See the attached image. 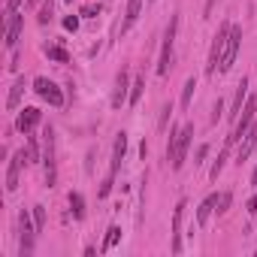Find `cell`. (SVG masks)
I'll list each match as a JSON object with an SVG mask.
<instances>
[{
    "label": "cell",
    "instance_id": "obj_1",
    "mask_svg": "<svg viewBox=\"0 0 257 257\" xmlns=\"http://www.w3.org/2000/svg\"><path fill=\"white\" fill-rule=\"evenodd\" d=\"M194 142V124H185V127H172L170 130V142H167V158L172 161V170H181L188 158V149Z\"/></svg>",
    "mask_w": 257,
    "mask_h": 257
},
{
    "label": "cell",
    "instance_id": "obj_2",
    "mask_svg": "<svg viewBox=\"0 0 257 257\" xmlns=\"http://www.w3.org/2000/svg\"><path fill=\"white\" fill-rule=\"evenodd\" d=\"M254 115H257V97H248L245 106H242V112H239V118L233 121V130H230V136H227V145H236V142L248 133V127L254 124Z\"/></svg>",
    "mask_w": 257,
    "mask_h": 257
},
{
    "label": "cell",
    "instance_id": "obj_3",
    "mask_svg": "<svg viewBox=\"0 0 257 257\" xmlns=\"http://www.w3.org/2000/svg\"><path fill=\"white\" fill-rule=\"evenodd\" d=\"M230 21H224L221 27H218L215 40H212V49H209V61H206V73L209 76H215L218 67H221V58H224V46H227V36H230Z\"/></svg>",
    "mask_w": 257,
    "mask_h": 257
},
{
    "label": "cell",
    "instance_id": "obj_4",
    "mask_svg": "<svg viewBox=\"0 0 257 257\" xmlns=\"http://www.w3.org/2000/svg\"><path fill=\"white\" fill-rule=\"evenodd\" d=\"M43 164H46V188H55L58 181V161H55V130H43Z\"/></svg>",
    "mask_w": 257,
    "mask_h": 257
},
{
    "label": "cell",
    "instance_id": "obj_5",
    "mask_svg": "<svg viewBox=\"0 0 257 257\" xmlns=\"http://www.w3.org/2000/svg\"><path fill=\"white\" fill-rule=\"evenodd\" d=\"M175 30H178V15L170 18L167 33H164V46H161V58H158V76H167L170 64H172V46H175Z\"/></svg>",
    "mask_w": 257,
    "mask_h": 257
},
{
    "label": "cell",
    "instance_id": "obj_6",
    "mask_svg": "<svg viewBox=\"0 0 257 257\" xmlns=\"http://www.w3.org/2000/svg\"><path fill=\"white\" fill-rule=\"evenodd\" d=\"M239 46H242V27H230V36H227V46H224V58H221V73H227L233 64H236V55H239Z\"/></svg>",
    "mask_w": 257,
    "mask_h": 257
},
{
    "label": "cell",
    "instance_id": "obj_7",
    "mask_svg": "<svg viewBox=\"0 0 257 257\" xmlns=\"http://www.w3.org/2000/svg\"><path fill=\"white\" fill-rule=\"evenodd\" d=\"M33 91L40 94L46 103H52L55 109H61V106H64V94H61V88H58L55 82H49L46 76H36V79H33Z\"/></svg>",
    "mask_w": 257,
    "mask_h": 257
},
{
    "label": "cell",
    "instance_id": "obj_8",
    "mask_svg": "<svg viewBox=\"0 0 257 257\" xmlns=\"http://www.w3.org/2000/svg\"><path fill=\"white\" fill-rule=\"evenodd\" d=\"M24 164H27V155H24V152H18V155L9 158V167H6V191H9V194L18 188V175H21V167H24Z\"/></svg>",
    "mask_w": 257,
    "mask_h": 257
},
{
    "label": "cell",
    "instance_id": "obj_9",
    "mask_svg": "<svg viewBox=\"0 0 257 257\" xmlns=\"http://www.w3.org/2000/svg\"><path fill=\"white\" fill-rule=\"evenodd\" d=\"M185 209H188V203L178 200V206L172 212V254H181V221H185Z\"/></svg>",
    "mask_w": 257,
    "mask_h": 257
},
{
    "label": "cell",
    "instance_id": "obj_10",
    "mask_svg": "<svg viewBox=\"0 0 257 257\" xmlns=\"http://www.w3.org/2000/svg\"><path fill=\"white\" fill-rule=\"evenodd\" d=\"M21 24H24V15H21V12H12V15H6V49H15V46H18Z\"/></svg>",
    "mask_w": 257,
    "mask_h": 257
},
{
    "label": "cell",
    "instance_id": "obj_11",
    "mask_svg": "<svg viewBox=\"0 0 257 257\" xmlns=\"http://www.w3.org/2000/svg\"><path fill=\"white\" fill-rule=\"evenodd\" d=\"M257 149V121L248 127V133L242 136V142H239V152H236V164H242V161H248V155Z\"/></svg>",
    "mask_w": 257,
    "mask_h": 257
},
{
    "label": "cell",
    "instance_id": "obj_12",
    "mask_svg": "<svg viewBox=\"0 0 257 257\" xmlns=\"http://www.w3.org/2000/svg\"><path fill=\"white\" fill-rule=\"evenodd\" d=\"M40 121H43V112H40V109H33V106H27V109H21V112H18V124L15 127L21 133H30Z\"/></svg>",
    "mask_w": 257,
    "mask_h": 257
},
{
    "label": "cell",
    "instance_id": "obj_13",
    "mask_svg": "<svg viewBox=\"0 0 257 257\" xmlns=\"http://www.w3.org/2000/svg\"><path fill=\"white\" fill-rule=\"evenodd\" d=\"M127 88H130V76H127V70H121L118 76H115V91H112V106L115 109H121V103L130 97Z\"/></svg>",
    "mask_w": 257,
    "mask_h": 257
},
{
    "label": "cell",
    "instance_id": "obj_14",
    "mask_svg": "<svg viewBox=\"0 0 257 257\" xmlns=\"http://www.w3.org/2000/svg\"><path fill=\"white\" fill-rule=\"evenodd\" d=\"M127 155V133H118L115 136V149H112V167H109V175L115 178V172L121 170V161Z\"/></svg>",
    "mask_w": 257,
    "mask_h": 257
},
{
    "label": "cell",
    "instance_id": "obj_15",
    "mask_svg": "<svg viewBox=\"0 0 257 257\" xmlns=\"http://www.w3.org/2000/svg\"><path fill=\"white\" fill-rule=\"evenodd\" d=\"M242 100H248V79H245V76H242L239 85H236V97H233V106H230V121L239 118V112H242Z\"/></svg>",
    "mask_w": 257,
    "mask_h": 257
},
{
    "label": "cell",
    "instance_id": "obj_16",
    "mask_svg": "<svg viewBox=\"0 0 257 257\" xmlns=\"http://www.w3.org/2000/svg\"><path fill=\"white\" fill-rule=\"evenodd\" d=\"M139 12H142V0H127V12H124V21H121V33H127L136 24Z\"/></svg>",
    "mask_w": 257,
    "mask_h": 257
},
{
    "label": "cell",
    "instance_id": "obj_17",
    "mask_svg": "<svg viewBox=\"0 0 257 257\" xmlns=\"http://www.w3.org/2000/svg\"><path fill=\"white\" fill-rule=\"evenodd\" d=\"M24 76H18L15 82H12V88H9V97H6V109L12 112V109H18V103H21V97H24Z\"/></svg>",
    "mask_w": 257,
    "mask_h": 257
},
{
    "label": "cell",
    "instance_id": "obj_18",
    "mask_svg": "<svg viewBox=\"0 0 257 257\" xmlns=\"http://www.w3.org/2000/svg\"><path fill=\"white\" fill-rule=\"evenodd\" d=\"M70 209H73V218H76V221L85 218V197L79 191H70Z\"/></svg>",
    "mask_w": 257,
    "mask_h": 257
},
{
    "label": "cell",
    "instance_id": "obj_19",
    "mask_svg": "<svg viewBox=\"0 0 257 257\" xmlns=\"http://www.w3.org/2000/svg\"><path fill=\"white\" fill-rule=\"evenodd\" d=\"M212 212H215V194H212V197H206V200L200 203V209H197V224H200V227L209 221V215H212Z\"/></svg>",
    "mask_w": 257,
    "mask_h": 257
},
{
    "label": "cell",
    "instance_id": "obj_20",
    "mask_svg": "<svg viewBox=\"0 0 257 257\" xmlns=\"http://www.w3.org/2000/svg\"><path fill=\"white\" fill-rule=\"evenodd\" d=\"M230 203H233V194H230V191H221V194L215 197V212H218V215H224V212L230 209Z\"/></svg>",
    "mask_w": 257,
    "mask_h": 257
},
{
    "label": "cell",
    "instance_id": "obj_21",
    "mask_svg": "<svg viewBox=\"0 0 257 257\" xmlns=\"http://www.w3.org/2000/svg\"><path fill=\"white\" fill-rule=\"evenodd\" d=\"M142 88H145V79H142V76H136V79H133V85H130V97H127V103H130V106H136V103H139Z\"/></svg>",
    "mask_w": 257,
    "mask_h": 257
},
{
    "label": "cell",
    "instance_id": "obj_22",
    "mask_svg": "<svg viewBox=\"0 0 257 257\" xmlns=\"http://www.w3.org/2000/svg\"><path fill=\"white\" fill-rule=\"evenodd\" d=\"M24 155H27V164H40V161H43V158H40V145H36L33 136H27V152H24Z\"/></svg>",
    "mask_w": 257,
    "mask_h": 257
},
{
    "label": "cell",
    "instance_id": "obj_23",
    "mask_svg": "<svg viewBox=\"0 0 257 257\" xmlns=\"http://www.w3.org/2000/svg\"><path fill=\"white\" fill-rule=\"evenodd\" d=\"M194 88H197V79H188V82H185V88H181V109H188V106H191Z\"/></svg>",
    "mask_w": 257,
    "mask_h": 257
},
{
    "label": "cell",
    "instance_id": "obj_24",
    "mask_svg": "<svg viewBox=\"0 0 257 257\" xmlns=\"http://www.w3.org/2000/svg\"><path fill=\"white\" fill-rule=\"evenodd\" d=\"M118 239H121V227H109V230H106V239H103V248H100V251H109V248H112Z\"/></svg>",
    "mask_w": 257,
    "mask_h": 257
},
{
    "label": "cell",
    "instance_id": "obj_25",
    "mask_svg": "<svg viewBox=\"0 0 257 257\" xmlns=\"http://www.w3.org/2000/svg\"><path fill=\"white\" fill-rule=\"evenodd\" d=\"M227 155H230V145H224V152L218 155V161L212 164V172H209L212 178H218V175H221V170H224V161H227Z\"/></svg>",
    "mask_w": 257,
    "mask_h": 257
},
{
    "label": "cell",
    "instance_id": "obj_26",
    "mask_svg": "<svg viewBox=\"0 0 257 257\" xmlns=\"http://www.w3.org/2000/svg\"><path fill=\"white\" fill-rule=\"evenodd\" d=\"M46 55H49L52 61H58V64H70V55H67L61 46H49V49H46Z\"/></svg>",
    "mask_w": 257,
    "mask_h": 257
},
{
    "label": "cell",
    "instance_id": "obj_27",
    "mask_svg": "<svg viewBox=\"0 0 257 257\" xmlns=\"http://www.w3.org/2000/svg\"><path fill=\"white\" fill-rule=\"evenodd\" d=\"M33 224H36V233L46 230V209L43 206H33Z\"/></svg>",
    "mask_w": 257,
    "mask_h": 257
},
{
    "label": "cell",
    "instance_id": "obj_28",
    "mask_svg": "<svg viewBox=\"0 0 257 257\" xmlns=\"http://www.w3.org/2000/svg\"><path fill=\"white\" fill-rule=\"evenodd\" d=\"M52 12H55V3H52V0H43V6H40V24H49L52 21Z\"/></svg>",
    "mask_w": 257,
    "mask_h": 257
},
{
    "label": "cell",
    "instance_id": "obj_29",
    "mask_svg": "<svg viewBox=\"0 0 257 257\" xmlns=\"http://www.w3.org/2000/svg\"><path fill=\"white\" fill-rule=\"evenodd\" d=\"M82 15H85V18H97V15H100V6L88 3V6H82Z\"/></svg>",
    "mask_w": 257,
    "mask_h": 257
},
{
    "label": "cell",
    "instance_id": "obj_30",
    "mask_svg": "<svg viewBox=\"0 0 257 257\" xmlns=\"http://www.w3.org/2000/svg\"><path fill=\"white\" fill-rule=\"evenodd\" d=\"M64 27L67 30H79V15H67L64 18Z\"/></svg>",
    "mask_w": 257,
    "mask_h": 257
},
{
    "label": "cell",
    "instance_id": "obj_31",
    "mask_svg": "<svg viewBox=\"0 0 257 257\" xmlns=\"http://www.w3.org/2000/svg\"><path fill=\"white\" fill-rule=\"evenodd\" d=\"M24 3V0H6V15H12V12H18V6Z\"/></svg>",
    "mask_w": 257,
    "mask_h": 257
},
{
    "label": "cell",
    "instance_id": "obj_32",
    "mask_svg": "<svg viewBox=\"0 0 257 257\" xmlns=\"http://www.w3.org/2000/svg\"><path fill=\"white\" fill-rule=\"evenodd\" d=\"M206 155H209V145H200V149H197V161H194V164H203V161H206Z\"/></svg>",
    "mask_w": 257,
    "mask_h": 257
},
{
    "label": "cell",
    "instance_id": "obj_33",
    "mask_svg": "<svg viewBox=\"0 0 257 257\" xmlns=\"http://www.w3.org/2000/svg\"><path fill=\"white\" fill-rule=\"evenodd\" d=\"M170 112H172V106H170V103H167V106H164V115H161V127H164V124H167V118H170Z\"/></svg>",
    "mask_w": 257,
    "mask_h": 257
},
{
    "label": "cell",
    "instance_id": "obj_34",
    "mask_svg": "<svg viewBox=\"0 0 257 257\" xmlns=\"http://www.w3.org/2000/svg\"><path fill=\"white\" fill-rule=\"evenodd\" d=\"M221 109H224V103L218 100V103H215V115H212V121H218V118H221Z\"/></svg>",
    "mask_w": 257,
    "mask_h": 257
},
{
    "label": "cell",
    "instance_id": "obj_35",
    "mask_svg": "<svg viewBox=\"0 0 257 257\" xmlns=\"http://www.w3.org/2000/svg\"><path fill=\"white\" fill-rule=\"evenodd\" d=\"M248 212H251V215H257V197H251V200H248Z\"/></svg>",
    "mask_w": 257,
    "mask_h": 257
},
{
    "label": "cell",
    "instance_id": "obj_36",
    "mask_svg": "<svg viewBox=\"0 0 257 257\" xmlns=\"http://www.w3.org/2000/svg\"><path fill=\"white\" fill-rule=\"evenodd\" d=\"M251 185L257 188V167H254V172H251Z\"/></svg>",
    "mask_w": 257,
    "mask_h": 257
},
{
    "label": "cell",
    "instance_id": "obj_37",
    "mask_svg": "<svg viewBox=\"0 0 257 257\" xmlns=\"http://www.w3.org/2000/svg\"><path fill=\"white\" fill-rule=\"evenodd\" d=\"M36 3H40V0H24V6H36Z\"/></svg>",
    "mask_w": 257,
    "mask_h": 257
},
{
    "label": "cell",
    "instance_id": "obj_38",
    "mask_svg": "<svg viewBox=\"0 0 257 257\" xmlns=\"http://www.w3.org/2000/svg\"><path fill=\"white\" fill-rule=\"evenodd\" d=\"M70 3H73V0H70Z\"/></svg>",
    "mask_w": 257,
    "mask_h": 257
},
{
    "label": "cell",
    "instance_id": "obj_39",
    "mask_svg": "<svg viewBox=\"0 0 257 257\" xmlns=\"http://www.w3.org/2000/svg\"><path fill=\"white\" fill-rule=\"evenodd\" d=\"M149 3H152V0H149Z\"/></svg>",
    "mask_w": 257,
    "mask_h": 257
}]
</instances>
